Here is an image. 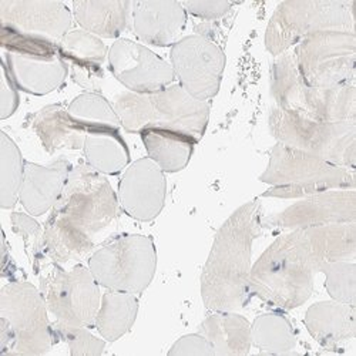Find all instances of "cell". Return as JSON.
Wrapping results in <instances>:
<instances>
[{
	"label": "cell",
	"mask_w": 356,
	"mask_h": 356,
	"mask_svg": "<svg viewBox=\"0 0 356 356\" xmlns=\"http://www.w3.org/2000/svg\"><path fill=\"white\" fill-rule=\"evenodd\" d=\"M356 224L296 228L281 235L254 264L251 293L278 309L305 304L314 291L321 266L332 261H353Z\"/></svg>",
	"instance_id": "1"
},
{
	"label": "cell",
	"mask_w": 356,
	"mask_h": 356,
	"mask_svg": "<svg viewBox=\"0 0 356 356\" xmlns=\"http://www.w3.org/2000/svg\"><path fill=\"white\" fill-rule=\"evenodd\" d=\"M261 229L258 198L236 209L218 229L201 274V296L209 311L234 312L250 302L252 244Z\"/></svg>",
	"instance_id": "2"
},
{
	"label": "cell",
	"mask_w": 356,
	"mask_h": 356,
	"mask_svg": "<svg viewBox=\"0 0 356 356\" xmlns=\"http://www.w3.org/2000/svg\"><path fill=\"white\" fill-rule=\"evenodd\" d=\"M271 92L277 107L296 115L328 123H356L355 83L314 87L304 81L293 54L285 51L273 63Z\"/></svg>",
	"instance_id": "3"
},
{
	"label": "cell",
	"mask_w": 356,
	"mask_h": 356,
	"mask_svg": "<svg viewBox=\"0 0 356 356\" xmlns=\"http://www.w3.org/2000/svg\"><path fill=\"white\" fill-rule=\"evenodd\" d=\"M113 107L127 133H140L154 126L183 131L200 140L210 117V104L194 99L180 84L150 95L122 93Z\"/></svg>",
	"instance_id": "4"
},
{
	"label": "cell",
	"mask_w": 356,
	"mask_h": 356,
	"mask_svg": "<svg viewBox=\"0 0 356 356\" xmlns=\"http://www.w3.org/2000/svg\"><path fill=\"white\" fill-rule=\"evenodd\" d=\"M259 180L268 184L262 197L305 198L331 190H355L353 170L277 143Z\"/></svg>",
	"instance_id": "5"
},
{
	"label": "cell",
	"mask_w": 356,
	"mask_h": 356,
	"mask_svg": "<svg viewBox=\"0 0 356 356\" xmlns=\"http://www.w3.org/2000/svg\"><path fill=\"white\" fill-rule=\"evenodd\" d=\"M322 32H353L352 3L337 0H291L280 3L266 27L265 47L277 57Z\"/></svg>",
	"instance_id": "6"
},
{
	"label": "cell",
	"mask_w": 356,
	"mask_h": 356,
	"mask_svg": "<svg viewBox=\"0 0 356 356\" xmlns=\"http://www.w3.org/2000/svg\"><path fill=\"white\" fill-rule=\"evenodd\" d=\"M270 131L278 143L325 161L355 168L356 123H328L286 113L277 106L270 111Z\"/></svg>",
	"instance_id": "7"
},
{
	"label": "cell",
	"mask_w": 356,
	"mask_h": 356,
	"mask_svg": "<svg viewBox=\"0 0 356 356\" xmlns=\"http://www.w3.org/2000/svg\"><path fill=\"white\" fill-rule=\"evenodd\" d=\"M157 252L150 236L118 235L88 258V270L108 291L141 293L152 284Z\"/></svg>",
	"instance_id": "8"
},
{
	"label": "cell",
	"mask_w": 356,
	"mask_h": 356,
	"mask_svg": "<svg viewBox=\"0 0 356 356\" xmlns=\"http://www.w3.org/2000/svg\"><path fill=\"white\" fill-rule=\"evenodd\" d=\"M120 202L104 174L88 164L72 168L53 210L95 238L120 217Z\"/></svg>",
	"instance_id": "9"
},
{
	"label": "cell",
	"mask_w": 356,
	"mask_h": 356,
	"mask_svg": "<svg viewBox=\"0 0 356 356\" xmlns=\"http://www.w3.org/2000/svg\"><path fill=\"white\" fill-rule=\"evenodd\" d=\"M40 289L31 282L12 281L0 291V321L12 335V355H42L57 342Z\"/></svg>",
	"instance_id": "10"
},
{
	"label": "cell",
	"mask_w": 356,
	"mask_h": 356,
	"mask_svg": "<svg viewBox=\"0 0 356 356\" xmlns=\"http://www.w3.org/2000/svg\"><path fill=\"white\" fill-rule=\"evenodd\" d=\"M40 274V292L56 323L81 328L95 325L102 296L90 270L74 265L66 271L62 265L47 264Z\"/></svg>",
	"instance_id": "11"
},
{
	"label": "cell",
	"mask_w": 356,
	"mask_h": 356,
	"mask_svg": "<svg viewBox=\"0 0 356 356\" xmlns=\"http://www.w3.org/2000/svg\"><path fill=\"white\" fill-rule=\"evenodd\" d=\"M293 58L304 81L314 87L355 83L353 32H322L295 46Z\"/></svg>",
	"instance_id": "12"
},
{
	"label": "cell",
	"mask_w": 356,
	"mask_h": 356,
	"mask_svg": "<svg viewBox=\"0 0 356 356\" xmlns=\"http://www.w3.org/2000/svg\"><path fill=\"white\" fill-rule=\"evenodd\" d=\"M171 67L180 86L194 99L209 102L220 92L225 54L209 38L193 35L172 44Z\"/></svg>",
	"instance_id": "13"
},
{
	"label": "cell",
	"mask_w": 356,
	"mask_h": 356,
	"mask_svg": "<svg viewBox=\"0 0 356 356\" xmlns=\"http://www.w3.org/2000/svg\"><path fill=\"white\" fill-rule=\"evenodd\" d=\"M113 76L138 95H150L171 86L175 79L171 65L150 49L129 39H117L108 49Z\"/></svg>",
	"instance_id": "14"
},
{
	"label": "cell",
	"mask_w": 356,
	"mask_h": 356,
	"mask_svg": "<svg viewBox=\"0 0 356 356\" xmlns=\"http://www.w3.org/2000/svg\"><path fill=\"white\" fill-rule=\"evenodd\" d=\"M356 221L355 190H331L305 197L286 210L262 220V228H309Z\"/></svg>",
	"instance_id": "15"
},
{
	"label": "cell",
	"mask_w": 356,
	"mask_h": 356,
	"mask_svg": "<svg viewBox=\"0 0 356 356\" xmlns=\"http://www.w3.org/2000/svg\"><path fill=\"white\" fill-rule=\"evenodd\" d=\"M164 171L150 159H140L123 174L118 186L122 210L137 221H153L164 209Z\"/></svg>",
	"instance_id": "16"
},
{
	"label": "cell",
	"mask_w": 356,
	"mask_h": 356,
	"mask_svg": "<svg viewBox=\"0 0 356 356\" xmlns=\"http://www.w3.org/2000/svg\"><path fill=\"white\" fill-rule=\"evenodd\" d=\"M2 26L17 32L60 42L72 27V12L60 2L0 0Z\"/></svg>",
	"instance_id": "17"
},
{
	"label": "cell",
	"mask_w": 356,
	"mask_h": 356,
	"mask_svg": "<svg viewBox=\"0 0 356 356\" xmlns=\"http://www.w3.org/2000/svg\"><path fill=\"white\" fill-rule=\"evenodd\" d=\"M133 27L136 35L153 46H172L187 24L183 3L171 0H140L133 3Z\"/></svg>",
	"instance_id": "18"
},
{
	"label": "cell",
	"mask_w": 356,
	"mask_h": 356,
	"mask_svg": "<svg viewBox=\"0 0 356 356\" xmlns=\"http://www.w3.org/2000/svg\"><path fill=\"white\" fill-rule=\"evenodd\" d=\"M72 168L69 160L65 157H60L47 167L26 161L19 195V201L26 211L33 217H39L53 210L63 193Z\"/></svg>",
	"instance_id": "19"
},
{
	"label": "cell",
	"mask_w": 356,
	"mask_h": 356,
	"mask_svg": "<svg viewBox=\"0 0 356 356\" xmlns=\"http://www.w3.org/2000/svg\"><path fill=\"white\" fill-rule=\"evenodd\" d=\"M58 51L63 60L70 66L72 79L74 83L90 92H99L104 80L102 67L108 56L103 40L86 31H70L60 42Z\"/></svg>",
	"instance_id": "20"
},
{
	"label": "cell",
	"mask_w": 356,
	"mask_h": 356,
	"mask_svg": "<svg viewBox=\"0 0 356 356\" xmlns=\"http://www.w3.org/2000/svg\"><path fill=\"white\" fill-rule=\"evenodd\" d=\"M5 65L17 90L44 96L60 87L69 74L62 56L39 57L6 51Z\"/></svg>",
	"instance_id": "21"
},
{
	"label": "cell",
	"mask_w": 356,
	"mask_h": 356,
	"mask_svg": "<svg viewBox=\"0 0 356 356\" xmlns=\"http://www.w3.org/2000/svg\"><path fill=\"white\" fill-rule=\"evenodd\" d=\"M95 250V241L79 227H76L63 214L51 210L42 240V254L44 264L65 265L72 261H80ZM44 265V266H46Z\"/></svg>",
	"instance_id": "22"
},
{
	"label": "cell",
	"mask_w": 356,
	"mask_h": 356,
	"mask_svg": "<svg viewBox=\"0 0 356 356\" xmlns=\"http://www.w3.org/2000/svg\"><path fill=\"white\" fill-rule=\"evenodd\" d=\"M32 129L49 154L60 150H81L87 126L60 104H50L32 117Z\"/></svg>",
	"instance_id": "23"
},
{
	"label": "cell",
	"mask_w": 356,
	"mask_h": 356,
	"mask_svg": "<svg viewBox=\"0 0 356 356\" xmlns=\"http://www.w3.org/2000/svg\"><path fill=\"white\" fill-rule=\"evenodd\" d=\"M304 322L312 338L330 349H335L356 335L355 305L335 300L316 302L309 307Z\"/></svg>",
	"instance_id": "24"
},
{
	"label": "cell",
	"mask_w": 356,
	"mask_h": 356,
	"mask_svg": "<svg viewBox=\"0 0 356 356\" xmlns=\"http://www.w3.org/2000/svg\"><path fill=\"white\" fill-rule=\"evenodd\" d=\"M148 159L164 172H178L187 167L198 143L190 134L165 127H145L140 131Z\"/></svg>",
	"instance_id": "25"
},
{
	"label": "cell",
	"mask_w": 356,
	"mask_h": 356,
	"mask_svg": "<svg viewBox=\"0 0 356 356\" xmlns=\"http://www.w3.org/2000/svg\"><path fill=\"white\" fill-rule=\"evenodd\" d=\"M133 12L131 2L118 0H92V2H74L73 15L83 31L95 36L114 39L120 38L130 26Z\"/></svg>",
	"instance_id": "26"
},
{
	"label": "cell",
	"mask_w": 356,
	"mask_h": 356,
	"mask_svg": "<svg viewBox=\"0 0 356 356\" xmlns=\"http://www.w3.org/2000/svg\"><path fill=\"white\" fill-rule=\"evenodd\" d=\"M198 332L210 341L214 353L220 356L247 355L252 345L250 322L231 311H217L207 316Z\"/></svg>",
	"instance_id": "27"
},
{
	"label": "cell",
	"mask_w": 356,
	"mask_h": 356,
	"mask_svg": "<svg viewBox=\"0 0 356 356\" xmlns=\"http://www.w3.org/2000/svg\"><path fill=\"white\" fill-rule=\"evenodd\" d=\"M83 152L87 164L102 174H118L130 163L129 145L115 127L88 126Z\"/></svg>",
	"instance_id": "28"
},
{
	"label": "cell",
	"mask_w": 356,
	"mask_h": 356,
	"mask_svg": "<svg viewBox=\"0 0 356 356\" xmlns=\"http://www.w3.org/2000/svg\"><path fill=\"white\" fill-rule=\"evenodd\" d=\"M138 314V300L134 293L108 291L102 296L95 326L103 339L114 342L127 334Z\"/></svg>",
	"instance_id": "29"
},
{
	"label": "cell",
	"mask_w": 356,
	"mask_h": 356,
	"mask_svg": "<svg viewBox=\"0 0 356 356\" xmlns=\"http://www.w3.org/2000/svg\"><path fill=\"white\" fill-rule=\"evenodd\" d=\"M251 342L265 353H291L296 335L288 318L278 312L262 314L251 325Z\"/></svg>",
	"instance_id": "30"
},
{
	"label": "cell",
	"mask_w": 356,
	"mask_h": 356,
	"mask_svg": "<svg viewBox=\"0 0 356 356\" xmlns=\"http://www.w3.org/2000/svg\"><path fill=\"white\" fill-rule=\"evenodd\" d=\"M24 163L16 143L5 131L0 133V205L5 210L19 201Z\"/></svg>",
	"instance_id": "31"
},
{
	"label": "cell",
	"mask_w": 356,
	"mask_h": 356,
	"mask_svg": "<svg viewBox=\"0 0 356 356\" xmlns=\"http://www.w3.org/2000/svg\"><path fill=\"white\" fill-rule=\"evenodd\" d=\"M69 113L88 126H108L120 129L122 123L114 107L100 93L87 92L77 96L69 106Z\"/></svg>",
	"instance_id": "32"
},
{
	"label": "cell",
	"mask_w": 356,
	"mask_h": 356,
	"mask_svg": "<svg viewBox=\"0 0 356 356\" xmlns=\"http://www.w3.org/2000/svg\"><path fill=\"white\" fill-rule=\"evenodd\" d=\"M325 274V288L331 298L343 304L355 305L356 265L350 261H332L321 266Z\"/></svg>",
	"instance_id": "33"
},
{
	"label": "cell",
	"mask_w": 356,
	"mask_h": 356,
	"mask_svg": "<svg viewBox=\"0 0 356 356\" xmlns=\"http://www.w3.org/2000/svg\"><path fill=\"white\" fill-rule=\"evenodd\" d=\"M0 42H2V46L8 53L39 57L60 56L58 43L44 38L26 35L5 26H2V32H0Z\"/></svg>",
	"instance_id": "34"
},
{
	"label": "cell",
	"mask_w": 356,
	"mask_h": 356,
	"mask_svg": "<svg viewBox=\"0 0 356 356\" xmlns=\"http://www.w3.org/2000/svg\"><path fill=\"white\" fill-rule=\"evenodd\" d=\"M10 220H12L13 231L19 234L24 241L29 258H31L33 265V271L36 274H40L46 265L42 254L43 229L40 224L33 217L22 214V213H13Z\"/></svg>",
	"instance_id": "35"
},
{
	"label": "cell",
	"mask_w": 356,
	"mask_h": 356,
	"mask_svg": "<svg viewBox=\"0 0 356 356\" xmlns=\"http://www.w3.org/2000/svg\"><path fill=\"white\" fill-rule=\"evenodd\" d=\"M54 332L57 335V341L62 339L69 345L70 353L74 356L80 355H102L106 348V342L96 338L87 328H81V326H65L53 323Z\"/></svg>",
	"instance_id": "36"
},
{
	"label": "cell",
	"mask_w": 356,
	"mask_h": 356,
	"mask_svg": "<svg viewBox=\"0 0 356 356\" xmlns=\"http://www.w3.org/2000/svg\"><path fill=\"white\" fill-rule=\"evenodd\" d=\"M170 356H181V355H201V356H214V349L210 341L204 335L191 334L178 339L172 348L168 350Z\"/></svg>",
	"instance_id": "37"
},
{
	"label": "cell",
	"mask_w": 356,
	"mask_h": 356,
	"mask_svg": "<svg viewBox=\"0 0 356 356\" xmlns=\"http://www.w3.org/2000/svg\"><path fill=\"white\" fill-rule=\"evenodd\" d=\"M3 67V79H2V88H0V118L5 120V118L10 117L17 106H19V95H17V87L12 81V77L8 72V67L5 62H2Z\"/></svg>",
	"instance_id": "38"
},
{
	"label": "cell",
	"mask_w": 356,
	"mask_h": 356,
	"mask_svg": "<svg viewBox=\"0 0 356 356\" xmlns=\"http://www.w3.org/2000/svg\"><path fill=\"white\" fill-rule=\"evenodd\" d=\"M235 3L231 2H186V12L205 20H216L225 16Z\"/></svg>",
	"instance_id": "39"
}]
</instances>
